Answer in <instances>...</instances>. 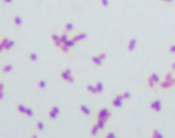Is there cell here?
<instances>
[{
	"label": "cell",
	"mask_w": 175,
	"mask_h": 138,
	"mask_svg": "<svg viewBox=\"0 0 175 138\" xmlns=\"http://www.w3.org/2000/svg\"><path fill=\"white\" fill-rule=\"evenodd\" d=\"M174 80H175L174 71L171 70V71H168V73L165 74L164 79L159 81V87H161L162 90H171V89L174 87Z\"/></svg>",
	"instance_id": "cell-1"
},
{
	"label": "cell",
	"mask_w": 175,
	"mask_h": 138,
	"mask_svg": "<svg viewBox=\"0 0 175 138\" xmlns=\"http://www.w3.org/2000/svg\"><path fill=\"white\" fill-rule=\"evenodd\" d=\"M59 79L62 81H65L67 84H72L75 81V77L72 76V70L70 67H64V69L59 71Z\"/></svg>",
	"instance_id": "cell-2"
},
{
	"label": "cell",
	"mask_w": 175,
	"mask_h": 138,
	"mask_svg": "<svg viewBox=\"0 0 175 138\" xmlns=\"http://www.w3.org/2000/svg\"><path fill=\"white\" fill-rule=\"evenodd\" d=\"M110 118H111V112L109 111V108H100L96 114V119H103V121L109 122Z\"/></svg>",
	"instance_id": "cell-3"
},
{
	"label": "cell",
	"mask_w": 175,
	"mask_h": 138,
	"mask_svg": "<svg viewBox=\"0 0 175 138\" xmlns=\"http://www.w3.org/2000/svg\"><path fill=\"white\" fill-rule=\"evenodd\" d=\"M159 81H161V79H159V76L156 74V73H151L149 74V77H148V87L151 89V90H153L156 86H159Z\"/></svg>",
	"instance_id": "cell-4"
},
{
	"label": "cell",
	"mask_w": 175,
	"mask_h": 138,
	"mask_svg": "<svg viewBox=\"0 0 175 138\" xmlns=\"http://www.w3.org/2000/svg\"><path fill=\"white\" fill-rule=\"evenodd\" d=\"M106 58H107V54H106V52H97V54H94V55L91 57V63L99 67V66H101V64L106 61Z\"/></svg>",
	"instance_id": "cell-5"
},
{
	"label": "cell",
	"mask_w": 175,
	"mask_h": 138,
	"mask_svg": "<svg viewBox=\"0 0 175 138\" xmlns=\"http://www.w3.org/2000/svg\"><path fill=\"white\" fill-rule=\"evenodd\" d=\"M59 114H61V108H59V106H56V105L49 106V109H48V116H49V119L56 121V119L59 118Z\"/></svg>",
	"instance_id": "cell-6"
},
{
	"label": "cell",
	"mask_w": 175,
	"mask_h": 138,
	"mask_svg": "<svg viewBox=\"0 0 175 138\" xmlns=\"http://www.w3.org/2000/svg\"><path fill=\"white\" fill-rule=\"evenodd\" d=\"M149 109L152 111L153 114H159L162 111V102L159 99H152L149 102Z\"/></svg>",
	"instance_id": "cell-7"
},
{
	"label": "cell",
	"mask_w": 175,
	"mask_h": 138,
	"mask_svg": "<svg viewBox=\"0 0 175 138\" xmlns=\"http://www.w3.org/2000/svg\"><path fill=\"white\" fill-rule=\"evenodd\" d=\"M16 111L19 112V114H22V115L28 116V118H33V111L31 109V108H28V106H25V105H18L16 106Z\"/></svg>",
	"instance_id": "cell-8"
},
{
	"label": "cell",
	"mask_w": 175,
	"mask_h": 138,
	"mask_svg": "<svg viewBox=\"0 0 175 138\" xmlns=\"http://www.w3.org/2000/svg\"><path fill=\"white\" fill-rule=\"evenodd\" d=\"M0 42L4 46V51H10V49H13V46L16 45V42H15L13 39H10V38H7V36H3V38L0 39Z\"/></svg>",
	"instance_id": "cell-9"
},
{
	"label": "cell",
	"mask_w": 175,
	"mask_h": 138,
	"mask_svg": "<svg viewBox=\"0 0 175 138\" xmlns=\"http://www.w3.org/2000/svg\"><path fill=\"white\" fill-rule=\"evenodd\" d=\"M123 103H124V100L120 97V94H119V93H117V94L111 99V106H113V108H116V109L122 108V106H123Z\"/></svg>",
	"instance_id": "cell-10"
},
{
	"label": "cell",
	"mask_w": 175,
	"mask_h": 138,
	"mask_svg": "<svg viewBox=\"0 0 175 138\" xmlns=\"http://www.w3.org/2000/svg\"><path fill=\"white\" fill-rule=\"evenodd\" d=\"M136 45H138V39H136L135 36L129 38V41H127V45H126V49H127V52H133V51L136 49Z\"/></svg>",
	"instance_id": "cell-11"
},
{
	"label": "cell",
	"mask_w": 175,
	"mask_h": 138,
	"mask_svg": "<svg viewBox=\"0 0 175 138\" xmlns=\"http://www.w3.org/2000/svg\"><path fill=\"white\" fill-rule=\"evenodd\" d=\"M72 39L75 41L77 44H78V42H83V41L87 39V34H84V32H78V34H75L74 36H72Z\"/></svg>",
	"instance_id": "cell-12"
},
{
	"label": "cell",
	"mask_w": 175,
	"mask_h": 138,
	"mask_svg": "<svg viewBox=\"0 0 175 138\" xmlns=\"http://www.w3.org/2000/svg\"><path fill=\"white\" fill-rule=\"evenodd\" d=\"M94 124L99 127L100 131L106 129V128H107V125H109V122H107V121H103V119H96V121H94Z\"/></svg>",
	"instance_id": "cell-13"
},
{
	"label": "cell",
	"mask_w": 175,
	"mask_h": 138,
	"mask_svg": "<svg viewBox=\"0 0 175 138\" xmlns=\"http://www.w3.org/2000/svg\"><path fill=\"white\" fill-rule=\"evenodd\" d=\"M86 90H87V92L90 93V94H93V96L99 94L97 89H96V86H94V83H91V84H87V86H86Z\"/></svg>",
	"instance_id": "cell-14"
},
{
	"label": "cell",
	"mask_w": 175,
	"mask_h": 138,
	"mask_svg": "<svg viewBox=\"0 0 175 138\" xmlns=\"http://www.w3.org/2000/svg\"><path fill=\"white\" fill-rule=\"evenodd\" d=\"M0 71H1V74H9L13 71V64H4Z\"/></svg>",
	"instance_id": "cell-15"
},
{
	"label": "cell",
	"mask_w": 175,
	"mask_h": 138,
	"mask_svg": "<svg viewBox=\"0 0 175 138\" xmlns=\"http://www.w3.org/2000/svg\"><path fill=\"white\" fill-rule=\"evenodd\" d=\"M80 111H81L83 115H86V116L91 115V109H90L88 106H86V105H80Z\"/></svg>",
	"instance_id": "cell-16"
},
{
	"label": "cell",
	"mask_w": 175,
	"mask_h": 138,
	"mask_svg": "<svg viewBox=\"0 0 175 138\" xmlns=\"http://www.w3.org/2000/svg\"><path fill=\"white\" fill-rule=\"evenodd\" d=\"M13 23H15V26L21 28V26L23 25V19L19 16V15H16V16H13Z\"/></svg>",
	"instance_id": "cell-17"
},
{
	"label": "cell",
	"mask_w": 175,
	"mask_h": 138,
	"mask_svg": "<svg viewBox=\"0 0 175 138\" xmlns=\"http://www.w3.org/2000/svg\"><path fill=\"white\" fill-rule=\"evenodd\" d=\"M151 137H153V138H162V137H164V134H162V132H159V129H158V128H153L152 132H151Z\"/></svg>",
	"instance_id": "cell-18"
},
{
	"label": "cell",
	"mask_w": 175,
	"mask_h": 138,
	"mask_svg": "<svg viewBox=\"0 0 175 138\" xmlns=\"http://www.w3.org/2000/svg\"><path fill=\"white\" fill-rule=\"evenodd\" d=\"M94 86H96V89H97L99 94H101V93L104 92V86H103V83H101V81H96V83H94Z\"/></svg>",
	"instance_id": "cell-19"
},
{
	"label": "cell",
	"mask_w": 175,
	"mask_h": 138,
	"mask_svg": "<svg viewBox=\"0 0 175 138\" xmlns=\"http://www.w3.org/2000/svg\"><path fill=\"white\" fill-rule=\"evenodd\" d=\"M74 29H75V25H74V23H65V25H64V31H65V32H71V31H74Z\"/></svg>",
	"instance_id": "cell-20"
},
{
	"label": "cell",
	"mask_w": 175,
	"mask_h": 138,
	"mask_svg": "<svg viewBox=\"0 0 175 138\" xmlns=\"http://www.w3.org/2000/svg\"><path fill=\"white\" fill-rule=\"evenodd\" d=\"M36 87H38V89H45V87H46V80H44V79L36 80Z\"/></svg>",
	"instance_id": "cell-21"
},
{
	"label": "cell",
	"mask_w": 175,
	"mask_h": 138,
	"mask_svg": "<svg viewBox=\"0 0 175 138\" xmlns=\"http://www.w3.org/2000/svg\"><path fill=\"white\" fill-rule=\"evenodd\" d=\"M4 93H6V87H4L3 81H0V100L4 99Z\"/></svg>",
	"instance_id": "cell-22"
},
{
	"label": "cell",
	"mask_w": 175,
	"mask_h": 138,
	"mask_svg": "<svg viewBox=\"0 0 175 138\" xmlns=\"http://www.w3.org/2000/svg\"><path fill=\"white\" fill-rule=\"evenodd\" d=\"M36 129L41 131V132H44L45 131V124L42 122V121H36Z\"/></svg>",
	"instance_id": "cell-23"
},
{
	"label": "cell",
	"mask_w": 175,
	"mask_h": 138,
	"mask_svg": "<svg viewBox=\"0 0 175 138\" xmlns=\"http://www.w3.org/2000/svg\"><path fill=\"white\" fill-rule=\"evenodd\" d=\"M119 94H120V97L123 99V100H127V99H130L132 97L130 92H122V93H119Z\"/></svg>",
	"instance_id": "cell-24"
},
{
	"label": "cell",
	"mask_w": 175,
	"mask_h": 138,
	"mask_svg": "<svg viewBox=\"0 0 175 138\" xmlns=\"http://www.w3.org/2000/svg\"><path fill=\"white\" fill-rule=\"evenodd\" d=\"M99 132H100L99 127H97L96 124H93V127H91V135H93V137H96V135H97Z\"/></svg>",
	"instance_id": "cell-25"
},
{
	"label": "cell",
	"mask_w": 175,
	"mask_h": 138,
	"mask_svg": "<svg viewBox=\"0 0 175 138\" xmlns=\"http://www.w3.org/2000/svg\"><path fill=\"white\" fill-rule=\"evenodd\" d=\"M28 57H29V60H31V61H33V63H35V61H38V54H36V52H29V54H28Z\"/></svg>",
	"instance_id": "cell-26"
},
{
	"label": "cell",
	"mask_w": 175,
	"mask_h": 138,
	"mask_svg": "<svg viewBox=\"0 0 175 138\" xmlns=\"http://www.w3.org/2000/svg\"><path fill=\"white\" fill-rule=\"evenodd\" d=\"M100 1H101V4H103L104 7H109V6H110V1H109V0H100Z\"/></svg>",
	"instance_id": "cell-27"
},
{
	"label": "cell",
	"mask_w": 175,
	"mask_h": 138,
	"mask_svg": "<svg viewBox=\"0 0 175 138\" xmlns=\"http://www.w3.org/2000/svg\"><path fill=\"white\" fill-rule=\"evenodd\" d=\"M168 51H169L171 54H175V44H172V45H169V48H168Z\"/></svg>",
	"instance_id": "cell-28"
},
{
	"label": "cell",
	"mask_w": 175,
	"mask_h": 138,
	"mask_svg": "<svg viewBox=\"0 0 175 138\" xmlns=\"http://www.w3.org/2000/svg\"><path fill=\"white\" fill-rule=\"evenodd\" d=\"M104 137L113 138V137H116V134H114V132H106V134H104Z\"/></svg>",
	"instance_id": "cell-29"
},
{
	"label": "cell",
	"mask_w": 175,
	"mask_h": 138,
	"mask_svg": "<svg viewBox=\"0 0 175 138\" xmlns=\"http://www.w3.org/2000/svg\"><path fill=\"white\" fill-rule=\"evenodd\" d=\"M1 3H3V4H12L13 0H1Z\"/></svg>",
	"instance_id": "cell-30"
},
{
	"label": "cell",
	"mask_w": 175,
	"mask_h": 138,
	"mask_svg": "<svg viewBox=\"0 0 175 138\" xmlns=\"http://www.w3.org/2000/svg\"><path fill=\"white\" fill-rule=\"evenodd\" d=\"M171 70H172V71H175V61L171 64Z\"/></svg>",
	"instance_id": "cell-31"
},
{
	"label": "cell",
	"mask_w": 175,
	"mask_h": 138,
	"mask_svg": "<svg viewBox=\"0 0 175 138\" xmlns=\"http://www.w3.org/2000/svg\"><path fill=\"white\" fill-rule=\"evenodd\" d=\"M161 1H164V3H172L174 0H161Z\"/></svg>",
	"instance_id": "cell-32"
},
{
	"label": "cell",
	"mask_w": 175,
	"mask_h": 138,
	"mask_svg": "<svg viewBox=\"0 0 175 138\" xmlns=\"http://www.w3.org/2000/svg\"><path fill=\"white\" fill-rule=\"evenodd\" d=\"M174 87H175V80H174Z\"/></svg>",
	"instance_id": "cell-33"
}]
</instances>
